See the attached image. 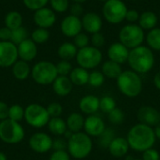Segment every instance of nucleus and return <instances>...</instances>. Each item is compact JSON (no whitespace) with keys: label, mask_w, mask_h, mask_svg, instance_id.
Here are the masks:
<instances>
[{"label":"nucleus","mask_w":160,"mask_h":160,"mask_svg":"<svg viewBox=\"0 0 160 160\" xmlns=\"http://www.w3.org/2000/svg\"><path fill=\"white\" fill-rule=\"evenodd\" d=\"M127 140L130 149L142 153L155 145L157 138L152 127L138 123L128 130Z\"/></svg>","instance_id":"1"},{"label":"nucleus","mask_w":160,"mask_h":160,"mask_svg":"<svg viewBox=\"0 0 160 160\" xmlns=\"http://www.w3.org/2000/svg\"><path fill=\"white\" fill-rule=\"evenodd\" d=\"M155 54L154 52L148 46H139L130 50L128 63L130 68L139 73H148L155 66Z\"/></svg>","instance_id":"2"},{"label":"nucleus","mask_w":160,"mask_h":160,"mask_svg":"<svg viewBox=\"0 0 160 160\" xmlns=\"http://www.w3.org/2000/svg\"><path fill=\"white\" fill-rule=\"evenodd\" d=\"M93 150L92 138L85 132L73 133L68 140L67 151L71 158L75 159H83L87 158Z\"/></svg>","instance_id":"3"},{"label":"nucleus","mask_w":160,"mask_h":160,"mask_svg":"<svg viewBox=\"0 0 160 160\" xmlns=\"http://www.w3.org/2000/svg\"><path fill=\"white\" fill-rule=\"evenodd\" d=\"M119 91L128 98H136L142 91V81L139 73L132 69L123 70L116 79Z\"/></svg>","instance_id":"4"},{"label":"nucleus","mask_w":160,"mask_h":160,"mask_svg":"<svg viewBox=\"0 0 160 160\" xmlns=\"http://www.w3.org/2000/svg\"><path fill=\"white\" fill-rule=\"evenodd\" d=\"M31 76L35 82L40 85L52 84L58 77L55 64L51 61H39L36 63L31 69Z\"/></svg>","instance_id":"5"},{"label":"nucleus","mask_w":160,"mask_h":160,"mask_svg":"<svg viewBox=\"0 0 160 160\" xmlns=\"http://www.w3.org/2000/svg\"><path fill=\"white\" fill-rule=\"evenodd\" d=\"M145 37L144 30L138 23H128L119 32V41L129 50L142 46Z\"/></svg>","instance_id":"6"},{"label":"nucleus","mask_w":160,"mask_h":160,"mask_svg":"<svg viewBox=\"0 0 160 160\" xmlns=\"http://www.w3.org/2000/svg\"><path fill=\"white\" fill-rule=\"evenodd\" d=\"M25 136L23 128L19 122L5 119L0 121V140L8 144H17Z\"/></svg>","instance_id":"7"},{"label":"nucleus","mask_w":160,"mask_h":160,"mask_svg":"<svg viewBox=\"0 0 160 160\" xmlns=\"http://www.w3.org/2000/svg\"><path fill=\"white\" fill-rule=\"evenodd\" d=\"M51 117L48 113L47 108L40 104L32 103L24 109L25 122L35 128H41L48 125Z\"/></svg>","instance_id":"8"},{"label":"nucleus","mask_w":160,"mask_h":160,"mask_svg":"<svg viewBox=\"0 0 160 160\" xmlns=\"http://www.w3.org/2000/svg\"><path fill=\"white\" fill-rule=\"evenodd\" d=\"M128 7L122 0H108L104 2L102 13L104 19L111 24H119L126 19Z\"/></svg>","instance_id":"9"},{"label":"nucleus","mask_w":160,"mask_h":160,"mask_svg":"<svg viewBox=\"0 0 160 160\" xmlns=\"http://www.w3.org/2000/svg\"><path fill=\"white\" fill-rule=\"evenodd\" d=\"M102 52L99 49L89 45L85 48L78 50L76 61L79 67L85 69H94L102 62Z\"/></svg>","instance_id":"10"},{"label":"nucleus","mask_w":160,"mask_h":160,"mask_svg":"<svg viewBox=\"0 0 160 160\" xmlns=\"http://www.w3.org/2000/svg\"><path fill=\"white\" fill-rule=\"evenodd\" d=\"M17 45L11 41H0V67L9 68L18 61Z\"/></svg>","instance_id":"11"},{"label":"nucleus","mask_w":160,"mask_h":160,"mask_svg":"<svg viewBox=\"0 0 160 160\" xmlns=\"http://www.w3.org/2000/svg\"><path fill=\"white\" fill-rule=\"evenodd\" d=\"M53 140L50 135L44 132H36L34 133L28 141L29 147L36 153L44 154L52 149Z\"/></svg>","instance_id":"12"},{"label":"nucleus","mask_w":160,"mask_h":160,"mask_svg":"<svg viewBox=\"0 0 160 160\" xmlns=\"http://www.w3.org/2000/svg\"><path fill=\"white\" fill-rule=\"evenodd\" d=\"M56 13L48 7L41 8L34 11L33 21L37 27L49 29L56 22Z\"/></svg>","instance_id":"13"},{"label":"nucleus","mask_w":160,"mask_h":160,"mask_svg":"<svg viewBox=\"0 0 160 160\" xmlns=\"http://www.w3.org/2000/svg\"><path fill=\"white\" fill-rule=\"evenodd\" d=\"M60 29L67 38H74L82 30V19L74 15H67L60 23Z\"/></svg>","instance_id":"14"},{"label":"nucleus","mask_w":160,"mask_h":160,"mask_svg":"<svg viewBox=\"0 0 160 160\" xmlns=\"http://www.w3.org/2000/svg\"><path fill=\"white\" fill-rule=\"evenodd\" d=\"M137 118L141 124L153 128L160 123V112L152 106L144 105L138 110Z\"/></svg>","instance_id":"15"},{"label":"nucleus","mask_w":160,"mask_h":160,"mask_svg":"<svg viewBox=\"0 0 160 160\" xmlns=\"http://www.w3.org/2000/svg\"><path fill=\"white\" fill-rule=\"evenodd\" d=\"M106 129V125L103 119L96 114L88 115L84 121L83 130L90 137H98Z\"/></svg>","instance_id":"16"},{"label":"nucleus","mask_w":160,"mask_h":160,"mask_svg":"<svg viewBox=\"0 0 160 160\" xmlns=\"http://www.w3.org/2000/svg\"><path fill=\"white\" fill-rule=\"evenodd\" d=\"M82 29L85 30V32L93 35L95 33L100 32L103 25V22L100 15L97 12H87L82 15Z\"/></svg>","instance_id":"17"},{"label":"nucleus","mask_w":160,"mask_h":160,"mask_svg":"<svg viewBox=\"0 0 160 160\" xmlns=\"http://www.w3.org/2000/svg\"><path fill=\"white\" fill-rule=\"evenodd\" d=\"M129 52L130 50L119 41V42H114L111 44L108 49L107 53H108L109 60H112L113 62H116L122 65L128 62Z\"/></svg>","instance_id":"18"},{"label":"nucleus","mask_w":160,"mask_h":160,"mask_svg":"<svg viewBox=\"0 0 160 160\" xmlns=\"http://www.w3.org/2000/svg\"><path fill=\"white\" fill-rule=\"evenodd\" d=\"M17 50L19 59L28 63L33 61L38 55V46L29 38L17 45Z\"/></svg>","instance_id":"19"},{"label":"nucleus","mask_w":160,"mask_h":160,"mask_svg":"<svg viewBox=\"0 0 160 160\" xmlns=\"http://www.w3.org/2000/svg\"><path fill=\"white\" fill-rule=\"evenodd\" d=\"M129 149L130 147L127 138H122V137H115L108 147L110 154L117 158H124L125 156H127Z\"/></svg>","instance_id":"20"},{"label":"nucleus","mask_w":160,"mask_h":160,"mask_svg":"<svg viewBox=\"0 0 160 160\" xmlns=\"http://www.w3.org/2000/svg\"><path fill=\"white\" fill-rule=\"evenodd\" d=\"M99 101L100 98H98L97 96L86 95L80 99L79 108L84 114H95L99 110Z\"/></svg>","instance_id":"21"},{"label":"nucleus","mask_w":160,"mask_h":160,"mask_svg":"<svg viewBox=\"0 0 160 160\" xmlns=\"http://www.w3.org/2000/svg\"><path fill=\"white\" fill-rule=\"evenodd\" d=\"M53 92L59 97H67L68 96L72 89L73 83L71 82L68 76H59L52 82Z\"/></svg>","instance_id":"22"},{"label":"nucleus","mask_w":160,"mask_h":160,"mask_svg":"<svg viewBox=\"0 0 160 160\" xmlns=\"http://www.w3.org/2000/svg\"><path fill=\"white\" fill-rule=\"evenodd\" d=\"M85 118L80 112H72L67 118V127L69 131L72 133L81 132L84 127Z\"/></svg>","instance_id":"23"},{"label":"nucleus","mask_w":160,"mask_h":160,"mask_svg":"<svg viewBox=\"0 0 160 160\" xmlns=\"http://www.w3.org/2000/svg\"><path fill=\"white\" fill-rule=\"evenodd\" d=\"M158 22V15L153 11H144L141 13L140 19H139V25L144 30V31H150L154 28H156Z\"/></svg>","instance_id":"24"},{"label":"nucleus","mask_w":160,"mask_h":160,"mask_svg":"<svg viewBox=\"0 0 160 160\" xmlns=\"http://www.w3.org/2000/svg\"><path fill=\"white\" fill-rule=\"evenodd\" d=\"M12 74L15 79L19 81H24L26 80L29 75H31V68L29 66L28 62L22 61L19 59L12 67Z\"/></svg>","instance_id":"25"},{"label":"nucleus","mask_w":160,"mask_h":160,"mask_svg":"<svg viewBox=\"0 0 160 160\" xmlns=\"http://www.w3.org/2000/svg\"><path fill=\"white\" fill-rule=\"evenodd\" d=\"M89 73L87 69L81 68V67H77L74 68L70 74L68 75L71 82L73 83V85H77V86H82L88 83L89 81Z\"/></svg>","instance_id":"26"},{"label":"nucleus","mask_w":160,"mask_h":160,"mask_svg":"<svg viewBox=\"0 0 160 160\" xmlns=\"http://www.w3.org/2000/svg\"><path fill=\"white\" fill-rule=\"evenodd\" d=\"M101 72L104 74L106 78L116 80L120 76V74L123 72V69L120 64L113 62L112 60H107L102 64Z\"/></svg>","instance_id":"27"},{"label":"nucleus","mask_w":160,"mask_h":160,"mask_svg":"<svg viewBox=\"0 0 160 160\" xmlns=\"http://www.w3.org/2000/svg\"><path fill=\"white\" fill-rule=\"evenodd\" d=\"M78 52V48L74 45L73 42H64L62 43L57 50V54L61 60L70 61L73 58H76Z\"/></svg>","instance_id":"28"},{"label":"nucleus","mask_w":160,"mask_h":160,"mask_svg":"<svg viewBox=\"0 0 160 160\" xmlns=\"http://www.w3.org/2000/svg\"><path fill=\"white\" fill-rule=\"evenodd\" d=\"M47 127L49 131L54 136H63L68 130L67 122L61 117L51 118Z\"/></svg>","instance_id":"29"},{"label":"nucleus","mask_w":160,"mask_h":160,"mask_svg":"<svg viewBox=\"0 0 160 160\" xmlns=\"http://www.w3.org/2000/svg\"><path fill=\"white\" fill-rule=\"evenodd\" d=\"M22 20H23L22 16L19 11L11 10L6 14L4 19V23L5 26H7L10 30H13L22 26Z\"/></svg>","instance_id":"30"},{"label":"nucleus","mask_w":160,"mask_h":160,"mask_svg":"<svg viewBox=\"0 0 160 160\" xmlns=\"http://www.w3.org/2000/svg\"><path fill=\"white\" fill-rule=\"evenodd\" d=\"M145 40L147 46L152 51H160V28L156 27L150 31H148Z\"/></svg>","instance_id":"31"},{"label":"nucleus","mask_w":160,"mask_h":160,"mask_svg":"<svg viewBox=\"0 0 160 160\" xmlns=\"http://www.w3.org/2000/svg\"><path fill=\"white\" fill-rule=\"evenodd\" d=\"M51 37L50 31L45 28L37 27L34 29L30 35V38L38 45V44H44L46 43Z\"/></svg>","instance_id":"32"},{"label":"nucleus","mask_w":160,"mask_h":160,"mask_svg":"<svg viewBox=\"0 0 160 160\" xmlns=\"http://www.w3.org/2000/svg\"><path fill=\"white\" fill-rule=\"evenodd\" d=\"M116 136H115L113 129L111 128H106V129L98 137V143L99 147L108 149L109 145L111 144V142L113 141V139Z\"/></svg>","instance_id":"33"},{"label":"nucleus","mask_w":160,"mask_h":160,"mask_svg":"<svg viewBox=\"0 0 160 160\" xmlns=\"http://www.w3.org/2000/svg\"><path fill=\"white\" fill-rule=\"evenodd\" d=\"M28 38V32L24 26H21L19 28L11 30V38L10 41L15 45H19L21 42Z\"/></svg>","instance_id":"34"},{"label":"nucleus","mask_w":160,"mask_h":160,"mask_svg":"<svg viewBox=\"0 0 160 160\" xmlns=\"http://www.w3.org/2000/svg\"><path fill=\"white\" fill-rule=\"evenodd\" d=\"M8 119L21 122L24 119V109L19 104H13L8 108Z\"/></svg>","instance_id":"35"},{"label":"nucleus","mask_w":160,"mask_h":160,"mask_svg":"<svg viewBox=\"0 0 160 160\" xmlns=\"http://www.w3.org/2000/svg\"><path fill=\"white\" fill-rule=\"evenodd\" d=\"M116 108V101L111 96H105L100 98L99 101V110L105 113L111 112L113 109Z\"/></svg>","instance_id":"36"},{"label":"nucleus","mask_w":160,"mask_h":160,"mask_svg":"<svg viewBox=\"0 0 160 160\" xmlns=\"http://www.w3.org/2000/svg\"><path fill=\"white\" fill-rule=\"evenodd\" d=\"M105 76L99 70H93L89 73V81L88 83L93 87H100L105 82Z\"/></svg>","instance_id":"37"},{"label":"nucleus","mask_w":160,"mask_h":160,"mask_svg":"<svg viewBox=\"0 0 160 160\" xmlns=\"http://www.w3.org/2000/svg\"><path fill=\"white\" fill-rule=\"evenodd\" d=\"M50 8L55 13H64L69 9V0H50Z\"/></svg>","instance_id":"38"},{"label":"nucleus","mask_w":160,"mask_h":160,"mask_svg":"<svg viewBox=\"0 0 160 160\" xmlns=\"http://www.w3.org/2000/svg\"><path fill=\"white\" fill-rule=\"evenodd\" d=\"M108 120L112 125H115V126L121 125L125 120V112L121 109L116 107L111 112L108 113Z\"/></svg>","instance_id":"39"},{"label":"nucleus","mask_w":160,"mask_h":160,"mask_svg":"<svg viewBox=\"0 0 160 160\" xmlns=\"http://www.w3.org/2000/svg\"><path fill=\"white\" fill-rule=\"evenodd\" d=\"M55 66L59 76H68L73 69L71 63L68 60H60Z\"/></svg>","instance_id":"40"},{"label":"nucleus","mask_w":160,"mask_h":160,"mask_svg":"<svg viewBox=\"0 0 160 160\" xmlns=\"http://www.w3.org/2000/svg\"><path fill=\"white\" fill-rule=\"evenodd\" d=\"M24 7L29 10L36 11L41 8H44L49 4L50 0H22Z\"/></svg>","instance_id":"41"},{"label":"nucleus","mask_w":160,"mask_h":160,"mask_svg":"<svg viewBox=\"0 0 160 160\" xmlns=\"http://www.w3.org/2000/svg\"><path fill=\"white\" fill-rule=\"evenodd\" d=\"M73 43L78 48V50L85 48L90 45V38L87 34L81 32L73 38Z\"/></svg>","instance_id":"42"},{"label":"nucleus","mask_w":160,"mask_h":160,"mask_svg":"<svg viewBox=\"0 0 160 160\" xmlns=\"http://www.w3.org/2000/svg\"><path fill=\"white\" fill-rule=\"evenodd\" d=\"M105 42H106L105 37H104V35L101 32L95 33L90 38V43H91V45L93 47H95V48H98V49L103 47L105 45Z\"/></svg>","instance_id":"43"},{"label":"nucleus","mask_w":160,"mask_h":160,"mask_svg":"<svg viewBox=\"0 0 160 160\" xmlns=\"http://www.w3.org/2000/svg\"><path fill=\"white\" fill-rule=\"evenodd\" d=\"M47 111H48V113L50 115L51 118H53V117H60L62 112H63V107L60 103H57V102H52L51 104L48 105L47 107Z\"/></svg>","instance_id":"44"},{"label":"nucleus","mask_w":160,"mask_h":160,"mask_svg":"<svg viewBox=\"0 0 160 160\" xmlns=\"http://www.w3.org/2000/svg\"><path fill=\"white\" fill-rule=\"evenodd\" d=\"M142 160H160L159 152L154 147L142 152Z\"/></svg>","instance_id":"45"},{"label":"nucleus","mask_w":160,"mask_h":160,"mask_svg":"<svg viewBox=\"0 0 160 160\" xmlns=\"http://www.w3.org/2000/svg\"><path fill=\"white\" fill-rule=\"evenodd\" d=\"M70 155L67 150L53 151L50 156L49 160H70Z\"/></svg>","instance_id":"46"},{"label":"nucleus","mask_w":160,"mask_h":160,"mask_svg":"<svg viewBox=\"0 0 160 160\" xmlns=\"http://www.w3.org/2000/svg\"><path fill=\"white\" fill-rule=\"evenodd\" d=\"M141 13H139L136 9H128L127 15H126V21L128 22V23H136L139 22Z\"/></svg>","instance_id":"47"},{"label":"nucleus","mask_w":160,"mask_h":160,"mask_svg":"<svg viewBox=\"0 0 160 160\" xmlns=\"http://www.w3.org/2000/svg\"><path fill=\"white\" fill-rule=\"evenodd\" d=\"M69 12L71 15H74L76 17H81L83 14V7L82 4L79 3H73L69 6Z\"/></svg>","instance_id":"48"},{"label":"nucleus","mask_w":160,"mask_h":160,"mask_svg":"<svg viewBox=\"0 0 160 160\" xmlns=\"http://www.w3.org/2000/svg\"><path fill=\"white\" fill-rule=\"evenodd\" d=\"M68 148V142L65 140L59 138L52 142V149L54 151H60V150H67Z\"/></svg>","instance_id":"49"},{"label":"nucleus","mask_w":160,"mask_h":160,"mask_svg":"<svg viewBox=\"0 0 160 160\" xmlns=\"http://www.w3.org/2000/svg\"><path fill=\"white\" fill-rule=\"evenodd\" d=\"M11 38V30L7 26L0 28V41H10Z\"/></svg>","instance_id":"50"},{"label":"nucleus","mask_w":160,"mask_h":160,"mask_svg":"<svg viewBox=\"0 0 160 160\" xmlns=\"http://www.w3.org/2000/svg\"><path fill=\"white\" fill-rule=\"evenodd\" d=\"M8 108L6 102L0 100V121L8 118Z\"/></svg>","instance_id":"51"},{"label":"nucleus","mask_w":160,"mask_h":160,"mask_svg":"<svg viewBox=\"0 0 160 160\" xmlns=\"http://www.w3.org/2000/svg\"><path fill=\"white\" fill-rule=\"evenodd\" d=\"M154 84H155L156 88L160 91V70L156 73V75L154 77Z\"/></svg>","instance_id":"52"},{"label":"nucleus","mask_w":160,"mask_h":160,"mask_svg":"<svg viewBox=\"0 0 160 160\" xmlns=\"http://www.w3.org/2000/svg\"><path fill=\"white\" fill-rule=\"evenodd\" d=\"M154 131H155V135H156V138L160 140V123L158 125H157L154 128Z\"/></svg>","instance_id":"53"},{"label":"nucleus","mask_w":160,"mask_h":160,"mask_svg":"<svg viewBox=\"0 0 160 160\" xmlns=\"http://www.w3.org/2000/svg\"><path fill=\"white\" fill-rule=\"evenodd\" d=\"M0 160H8L6 154L4 152H1V151H0Z\"/></svg>","instance_id":"54"},{"label":"nucleus","mask_w":160,"mask_h":160,"mask_svg":"<svg viewBox=\"0 0 160 160\" xmlns=\"http://www.w3.org/2000/svg\"><path fill=\"white\" fill-rule=\"evenodd\" d=\"M73 3H79V4H82L84 2H86L87 0H72Z\"/></svg>","instance_id":"55"},{"label":"nucleus","mask_w":160,"mask_h":160,"mask_svg":"<svg viewBox=\"0 0 160 160\" xmlns=\"http://www.w3.org/2000/svg\"><path fill=\"white\" fill-rule=\"evenodd\" d=\"M132 160H142V159H140V158H134V159Z\"/></svg>","instance_id":"56"},{"label":"nucleus","mask_w":160,"mask_h":160,"mask_svg":"<svg viewBox=\"0 0 160 160\" xmlns=\"http://www.w3.org/2000/svg\"><path fill=\"white\" fill-rule=\"evenodd\" d=\"M99 1H102V2H106V1H108V0H99Z\"/></svg>","instance_id":"57"},{"label":"nucleus","mask_w":160,"mask_h":160,"mask_svg":"<svg viewBox=\"0 0 160 160\" xmlns=\"http://www.w3.org/2000/svg\"><path fill=\"white\" fill-rule=\"evenodd\" d=\"M132 1H137V0H132Z\"/></svg>","instance_id":"58"},{"label":"nucleus","mask_w":160,"mask_h":160,"mask_svg":"<svg viewBox=\"0 0 160 160\" xmlns=\"http://www.w3.org/2000/svg\"><path fill=\"white\" fill-rule=\"evenodd\" d=\"M159 15H160V10H159Z\"/></svg>","instance_id":"59"}]
</instances>
